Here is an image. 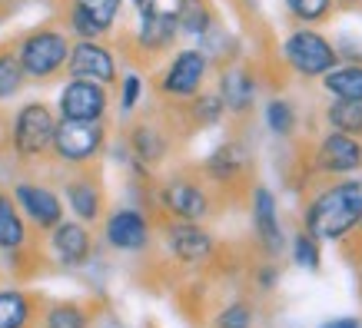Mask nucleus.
<instances>
[{
  "instance_id": "nucleus-3",
  "label": "nucleus",
  "mask_w": 362,
  "mask_h": 328,
  "mask_svg": "<svg viewBox=\"0 0 362 328\" xmlns=\"http://www.w3.org/2000/svg\"><path fill=\"white\" fill-rule=\"evenodd\" d=\"M107 146V126L103 120H57L50 156L70 169L90 166Z\"/></svg>"
},
{
  "instance_id": "nucleus-35",
  "label": "nucleus",
  "mask_w": 362,
  "mask_h": 328,
  "mask_svg": "<svg viewBox=\"0 0 362 328\" xmlns=\"http://www.w3.org/2000/svg\"><path fill=\"white\" fill-rule=\"evenodd\" d=\"M133 7H136V11H140V17H146V13L160 11V7H156V0H133Z\"/></svg>"
},
{
  "instance_id": "nucleus-14",
  "label": "nucleus",
  "mask_w": 362,
  "mask_h": 328,
  "mask_svg": "<svg viewBox=\"0 0 362 328\" xmlns=\"http://www.w3.org/2000/svg\"><path fill=\"white\" fill-rule=\"evenodd\" d=\"M110 107V93L103 83L93 80H70L60 90V120H103Z\"/></svg>"
},
{
  "instance_id": "nucleus-15",
  "label": "nucleus",
  "mask_w": 362,
  "mask_h": 328,
  "mask_svg": "<svg viewBox=\"0 0 362 328\" xmlns=\"http://www.w3.org/2000/svg\"><path fill=\"white\" fill-rule=\"evenodd\" d=\"M47 249H50V259L64 269H80L93 255V236H90V226L83 222H70L64 219L60 226L47 232Z\"/></svg>"
},
{
  "instance_id": "nucleus-8",
  "label": "nucleus",
  "mask_w": 362,
  "mask_h": 328,
  "mask_svg": "<svg viewBox=\"0 0 362 328\" xmlns=\"http://www.w3.org/2000/svg\"><path fill=\"white\" fill-rule=\"evenodd\" d=\"M11 196L21 209L23 222H30L37 232H50L54 226L64 222V202L57 196V189H50L47 183L21 179V183H13Z\"/></svg>"
},
{
  "instance_id": "nucleus-20",
  "label": "nucleus",
  "mask_w": 362,
  "mask_h": 328,
  "mask_svg": "<svg viewBox=\"0 0 362 328\" xmlns=\"http://www.w3.org/2000/svg\"><path fill=\"white\" fill-rule=\"evenodd\" d=\"M216 97L223 99V109H230V113H236V116H246V113L252 109V99H256V80H252L243 66L226 70Z\"/></svg>"
},
{
  "instance_id": "nucleus-22",
  "label": "nucleus",
  "mask_w": 362,
  "mask_h": 328,
  "mask_svg": "<svg viewBox=\"0 0 362 328\" xmlns=\"http://www.w3.org/2000/svg\"><path fill=\"white\" fill-rule=\"evenodd\" d=\"M176 33H180V27H176L173 11H153V13H146V17H140L136 44L146 54H160V50H166L176 40Z\"/></svg>"
},
{
  "instance_id": "nucleus-26",
  "label": "nucleus",
  "mask_w": 362,
  "mask_h": 328,
  "mask_svg": "<svg viewBox=\"0 0 362 328\" xmlns=\"http://www.w3.org/2000/svg\"><path fill=\"white\" fill-rule=\"evenodd\" d=\"M322 113H326V123H329V130L346 133V136H356V140H362V103L332 99V103L322 109Z\"/></svg>"
},
{
  "instance_id": "nucleus-1",
  "label": "nucleus",
  "mask_w": 362,
  "mask_h": 328,
  "mask_svg": "<svg viewBox=\"0 0 362 328\" xmlns=\"http://www.w3.org/2000/svg\"><path fill=\"white\" fill-rule=\"evenodd\" d=\"M362 216V179H322L306 206V232L313 239L339 242Z\"/></svg>"
},
{
  "instance_id": "nucleus-4",
  "label": "nucleus",
  "mask_w": 362,
  "mask_h": 328,
  "mask_svg": "<svg viewBox=\"0 0 362 328\" xmlns=\"http://www.w3.org/2000/svg\"><path fill=\"white\" fill-rule=\"evenodd\" d=\"M54 130H57V116L54 109L33 99V103H23L13 116V130H11V146L21 159H44L50 156V146H54Z\"/></svg>"
},
{
  "instance_id": "nucleus-5",
  "label": "nucleus",
  "mask_w": 362,
  "mask_h": 328,
  "mask_svg": "<svg viewBox=\"0 0 362 328\" xmlns=\"http://www.w3.org/2000/svg\"><path fill=\"white\" fill-rule=\"evenodd\" d=\"M156 202L170 219H180V222H203V219L213 212V196H209V186L199 179V176H170L160 193H156Z\"/></svg>"
},
{
  "instance_id": "nucleus-17",
  "label": "nucleus",
  "mask_w": 362,
  "mask_h": 328,
  "mask_svg": "<svg viewBox=\"0 0 362 328\" xmlns=\"http://www.w3.org/2000/svg\"><path fill=\"white\" fill-rule=\"evenodd\" d=\"M252 229H256V239L266 249L269 259L283 255L286 239H283V222H279V206H276V196L266 186L252 189Z\"/></svg>"
},
{
  "instance_id": "nucleus-31",
  "label": "nucleus",
  "mask_w": 362,
  "mask_h": 328,
  "mask_svg": "<svg viewBox=\"0 0 362 328\" xmlns=\"http://www.w3.org/2000/svg\"><path fill=\"white\" fill-rule=\"evenodd\" d=\"M286 7H289V13H293L296 20H303L306 27H313V23L329 20L332 0H286Z\"/></svg>"
},
{
  "instance_id": "nucleus-11",
  "label": "nucleus",
  "mask_w": 362,
  "mask_h": 328,
  "mask_svg": "<svg viewBox=\"0 0 362 328\" xmlns=\"http://www.w3.org/2000/svg\"><path fill=\"white\" fill-rule=\"evenodd\" d=\"M123 0H66V27L80 40H100L113 30Z\"/></svg>"
},
{
  "instance_id": "nucleus-13",
  "label": "nucleus",
  "mask_w": 362,
  "mask_h": 328,
  "mask_svg": "<svg viewBox=\"0 0 362 328\" xmlns=\"http://www.w3.org/2000/svg\"><path fill=\"white\" fill-rule=\"evenodd\" d=\"M166 252L173 255L180 265H203L216 252V242L199 222H180V219H170L166 222Z\"/></svg>"
},
{
  "instance_id": "nucleus-37",
  "label": "nucleus",
  "mask_w": 362,
  "mask_h": 328,
  "mask_svg": "<svg viewBox=\"0 0 362 328\" xmlns=\"http://www.w3.org/2000/svg\"><path fill=\"white\" fill-rule=\"evenodd\" d=\"M359 296H362V265H359Z\"/></svg>"
},
{
  "instance_id": "nucleus-32",
  "label": "nucleus",
  "mask_w": 362,
  "mask_h": 328,
  "mask_svg": "<svg viewBox=\"0 0 362 328\" xmlns=\"http://www.w3.org/2000/svg\"><path fill=\"white\" fill-rule=\"evenodd\" d=\"M293 255H296V262L309 272H316L319 269V239H313L309 232H299L296 239H293Z\"/></svg>"
},
{
  "instance_id": "nucleus-25",
  "label": "nucleus",
  "mask_w": 362,
  "mask_h": 328,
  "mask_svg": "<svg viewBox=\"0 0 362 328\" xmlns=\"http://www.w3.org/2000/svg\"><path fill=\"white\" fill-rule=\"evenodd\" d=\"M37 328H90V312L80 302H50L40 308Z\"/></svg>"
},
{
  "instance_id": "nucleus-24",
  "label": "nucleus",
  "mask_w": 362,
  "mask_h": 328,
  "mask_svg": "<svg viewBox=\"0 0 362 328\" xmlns=\"http://www.w3.org/2000/svg\"><path fill=\"white\" fill-rule=\"evenodd\" d=\"M322 90L332 99H346V103H362V63L336 66L322 77Z\"/></svg>"
},
{
  "instance_id": "nucleus-7",
  "label": "nucleus",
  "mask_w": 362,
  "mask_h": 328,
  "mask_svg": "<svg viewBox=\"0 0 362 328\" xmlns=\"http://www.w3.org/2000/svg\"><path fill=\"white\" fill-rule=\"evenodd\" d=\"M283 56L299 77H326L339 63V50L313 27H299L289 33L283 44Z\"/></svg>"
},
{
  "instance_id": "nucleus-30",
  "label": "nucleus",
  "mask_w": 362,
  "mask_h": 328,
  "mask_svg": "<svg viewBox=\"0 0 362 328\" xmlns=\"http://www.w3.org/2000/svg\"><path fill=\"white\" fill-rule=\"evenodd\" d=\"M23 80L27 77H23L21 63H17V54L13 50H0V103L17 97L23 90Z\"/></svg>"
},
{
  "instance_id": "nucleus-18",
  "label": "nucleus",
  "mask_w": 362,
  "mask_h": 328,
  "mask_svg": "<svg viewBox=\"0 0 362 328\" xmlns=\"http://www.w3.org/2000/svg\"><path fill=\"white\" fill-rule=\"evenodd\" d=\"M246 173H250V153L236 140H226L223 146H216L203 163V176L216 186H236Z\"/></svg>"
},
{
  "instance_id": "nucleus-10",
  "label": "nucleus",
  "mask_w": 362,
  "mask_h": 328,
  "mask_svg": "<svg viewBox=\"0 0 362 328\" xmlns=\"http://www.w3.org/2000/svg\"><path fill=\"white\" fill-rule=\"evenodd\" d=\"M64 193L70 202V212L77 216L83 226H97L107 209V196H103V183L93 173V166H77V173H70L64 179Z\"/></svg>"
},
{
  "instance_id": "nucleus-33",
  "label": "nucleus",
  "mask_w": 362,
  "mask_h": 328,
  "mask_svg": "<svg viewBox=\"0 0 362 328\" xmlns=\"http://www.w3.org/2000/svg\"><path fill=\"white\" fill-rule=\"evenodd\" d=\"M213 328H252V308L246 302H233L216 315Z\"/></svg>"
},
{
  "instance_id": "nucleus-29",
  "label": "nucleus",
  "mask_w": 362,
  "mask_h": 328,
  "mask_svg": "<svg viewBox=\"0 0 362 328\" xmlns=\"http://www.w3.org/2000/svg\"><path fill=\"white\" fill-rule=\"evenodd\" d=\"M223 99L216 93H197L189 99V123L193 126H213V123L223 120Z\"/></svg>"
},
{
  "instance_id": "nucleus-34",
  "label": "nucleus",
  "mask_w": 362,
  "mask_h": 328,
  "mask_svg": "<svg viewBox=\"0 0 362 328\" xmlns=\"http://www.w3.org/2000/svg\"><path fill=\"white\" fill-rule=\"evenodd\" d=\"M140 93H143V80L136 77V73H130V77L123 80V93H120V109H123V113H133V107H136Z\"/></svg>"
},
{
  "instance_id": "nucleus-19",
  "label": "nucleus",
  "mask_w": 362,
  "mask_h": 328,
  "mask_svg": "<svg viewBox=\"0 0 362 328\" xmlns=\"http://www.w3.org/2000/svg\"><path fill=\"white\" fill-rule=\"evenodd\" d=\"M40 305L23 288H0V328H37Z\"/></svg>"
},
{
  "instance_id": "nucleus-12",
  "label": "nucleus",
  "mask_w": 362,
  "mask_h": 328,
  "mask_svg": "<svg viewBox=\"0 0 362 328\" xmlns=\"http://www.w3.org/2000/svg\"><path fill=\"white\" fill-rule=\"evenodd\" d=\"M150 236H153V229H150L146 212L133 206L113 209L110 216L103 219V239L117 252H143L150 245Z\"/></svg>"
},
{
  "instance_id": "nucleus-23",
  "label": "nucleus",
  "mask_w": 362,
  "mask_h": 328,
  "mask_svg": "<svg viewBox=\"0 0 362 328\" xmlns=\"http://www.w3.org/2000/svg\"><path fill=\"white\" fill-rule=\"evenodd\" d=\"M27 249V222L11 193L0 189V252H21Z\"/></svg>"
},
{
  "instance_id": "nucleus-2",
  "label": "nucleus",
  "mask_w": 362,
  "mask_h": 328,
  "mask_svg": "<svg viewBox=\"0 0 362 328\" xmlns=\"http://www.w3.org/2000/svg\"><path fill=\"white\" fill-rule=\"evenodd\" d=\"M13 54H17V63H21L23 77L44 83V80H54L57 73L66 70L70 40H66V33L57 30V27H37V30L23 33Z\"/></svg>"
},
{
  "instance_id": "nucleus-6",
  "label": "nucleus",
  "mask_w": 362,
  "mask_h": 328,
  "mask_svg": "<svg viewBox=\"0 0 362 328\" xmlns=\"http://www.w3.org/2000/svg\"><path fill=\"white\" fill-rule=\"evenodd\" d=\"M362 169V140L346 136V133H322L309 153V173L319 179H342Z\"/></svg>"
},
{
  "instance_id": "nucleus-9",
  "label": "nucleus",
  "mask_w": 362,
  "mask_h": 328,
  "mask_svg": "<svg viewBox=\"0 0 362 328\" xmlns=\"http://www.w3.org/2000/svg\"><path fill=\"white\" fill-rule=\"evenodd\" d=\"M206 70L209 60L203 50H180L160 77V93L170 99H193L197 93H203Z\"/></svg>"
},
{
  "instance_id": "nucleus-28",
  "label": "nucleus",
  "mask_w": 362,
  "mask_h": 328,
  "mask_svg": "<svg viewBox=\"0 0 362 328\" xmlns=\"http://www.w3.org/2000/svg\"><path fill=\"white\" fill-rule=\"evenodd\" d=\"M296 123H299L296 109L289 107L286 99H269V103H266V126H269L279 140H289V136L296 133Z\"/></svg>"
},
{
  "instance_id": "nucleus-16",
  "label": "nucleus",
  "mask_w": 362,
  "mask_h": 328,
  "mask_svg": "<svg viewBox=\"0 0 362 328\" xmlns=\"http://www.w3.org/2000/svg\"><path fill=\"white\" fill-rule=\"evenodd\" d=\"M66 73H70V80H93V83L110 87L117 80V56L97 40H80L77 47H70Z\"/></svg>"
},
{
  "instance_id": "nucleus-36",
  "label": "nucleus",
  "mask_w": 362,
  "mask_h": 328,
  "mask_svg": "<svg viewBox=\"0 0 362 328\" xmlns=\"http://www.w3.org/2000/svg\"><path fill=\"white\" fill-rule=\"evenodd\" d=\"M326 328H362L356 318H336V322H329Z\"/></svg>"
},
{
  "instance_id": "nucleus-21",
  "label": "nucleus",
  "mask_w": 362,
  "mask_h": 328,
  "mask_svg": "<svg viewBox=\"0 0 362 328\" xmlns=\"http://www.w3.org/2000/svg\"><path fill=\"white\" fill-rule=\"evenodd\" d=\"M130 153L140 166H156L163 163L166 153H170V140H166L163 130H156L153 123H136L130 130Z\"/></svg>"
},
{
  "instance_id": "nucleus-27",
  "label": "nucleus",
  "mask_w": 362,
  "mask_h": 328,
  "mask_svg": "<svg viewBox=\"0 0 362 328\" xmlns=\"http://www.w3.org/2000/svg\"><path fill=\"white\" fill-rule=\"evenodd\" d=\"M176 27L189 37H203L209 27V7L206 0H176Z\"/></svg>"
}]
</instances>
